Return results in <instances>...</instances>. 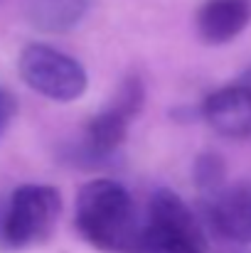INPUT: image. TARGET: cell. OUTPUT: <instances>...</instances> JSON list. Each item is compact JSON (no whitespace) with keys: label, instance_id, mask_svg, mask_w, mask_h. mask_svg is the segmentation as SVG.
<instances>
[{"label":"cell","instance_id":"cell-5","mask_svg":"<svg viewBox=\"0 0 251 253\" xmlns=\"http://www.w3.org/2000/svg\"><path fill=\"white\" fill-rule=\"evenodd\" d=\"M17 69H20L22 82L30 88L62 103L79 98L89 84L84 67L74 57L40 42L27 44L20 52Z\"/></svg>","mask_w":251,"mask_h":253},{"label":"cell","instance_id":"cell-3","mask_svg":"<svg viewBox=\"0 0 251 253\" xmlns=\"http://www.w3.org/2000/svg\"><path fill=\"white\" fill-rule=\"evenodd\" d=\"M62 197L50 184H20L0 197V249L45 244L59 219Z\"/></svg>","mask_w":251,"mask_h":253},{"label":"cell","instance_id":"cell-7","mask_svg":"<svg viewBox=\"0 0 251 253\" xmlns=\"http://www.w3.org/2000/svg\"><path fill=\"white\" fill-rule=\"evenodd\" d=\"M202 118L222 138H251V86L232 84L212 91L202 103Z\"/></svg>","mask_w":251,"mask_h":253},{"label":"cell","instance_id":"cell-12","mask_svg":"<svg viewBox=\"0 0 251 253\" xmlns=\"http://www.w3.org/2000/svg\"><path fill=\"white\" fill-rule=\"evenodd\" d=\"M242 84H249V86H251V69H249V72H247V79H244Z\"/></svg>","mask_w":251,"mask_h":253},{"label":"cell","instance_id":"cell-11","mask_svg":"<svg viewBox=\"0 0 251 253\" xmlns=\"http://www.w3.org/2000/svg\"><path fill=\"white\" fill-rule=\"evenodd\" d=\"M15 113H17V101H15V96H12L5 86H0V135L7 130V126L12 123Z\"/></svg>","mask_w":251,"mask_h":253},{"label":"cell","instance_id":"cell-6","mask_svg":"<svg viewBox=\"0 0 251 253\" xmlns=\"http://www.w3.org/2000/svg\"><path fill=\"white\" fill-rule=\"evenodd\" d=\"M202 216L217 236L244 249L251 246V184L222 187L204 197Z\"/></svg>","mask_w":251,"mask_h":253},{"label":"cell","instance_id":"cell-10","mask_svg":"<svg viewBox=\"0 0 251 253\" xmlns=\"http://www.w3.org/2000/svg\"><path fill=\"white\" fill-rule=\"evenodd\" d=\"M224 177H227V168L217 153H204L195 160V184L202 199L219 192L224 187Z\"/></svg>","mask_w":251,"mask_h":253},{"label":"cell","instance_id":"cell-4","mask_svg":"<svg viewBox=\"0 0 251 253\" xmlns=\"http://www.w3.org/2000/svg\"><path fill=\"white\" fill-rule=\"evenodd\" d=\"M133 253H207L197 214L170 189H158L141 221Z\"/></svg>","mask_w":251,"mask_h":253},{"label":"cell","instance_id":"cell-1","mask_svg":"<svg viewBox=\"0 0 251 253\" xmlns=\"http://www.w3.org/2000/svg\"><path fill=\"white\" fill-rule=\"evenodd\" d=\"M77 229L106 253H133L141 216L131 192L116 179H91L77 197Z\"/></svg>","mask_w":251,"mask_h":253},{"label":"cell","instance_id":"cell-8","mask_svg":"<svg viewBox=\"0 0 251 253\" xmlns=\"http://www.w3.org/2000/svg\"><path fill=\"white\" fill-rule=\"evenodd\" d=\"M251 22V0H204L197 10V35L207 44H227Z\"/></svg>","mask_w":251,"mask_h":253},{"label":"cell","instance_id":"cell-9","mask_svg":"<svg viewBox=\"0 0 251 253\" xmlns=\"http://www.w3.org/2000/svg\"><path fill=\"white\" fill-rule=\"evenodd\" d=\"M89 7L91 0H27V20L42 32H69Z\"/></svg>","mask_w":251,"mask_h":253},{"label":"cell","instance_id":"cell-13","mask_svg":"<svg viewBox=\"0 0 251 253\" xmlns=\"http://www.w3.org/2000/svg\"><path fill=\"white\" fill-rule=\"evenodd\" d=\"M237 253H251V251H247V249H244V246H242V249H239V251Z\"/></svg>","mask_w":251,"mask_h":253},{"label":"cell","instance_id":"cell-2","mask_svg":"<svg viewBox=\"0 0 251 253\" xmlns=\"http://www.w3.org/2000/svg\"><path fill=\"white\" fill-rule=\"evenodd\" d=\"M143 98H146V91H143L141 79L138 77L126 79L118 88L116 98L111 101V106H106L101 113H96L86 123L82 140L69 148L67 160L86 169L111 165L128 135L131 121L143 108Z\"/></svg>","mask_w":251,"mask_h":253}]
</instances>
